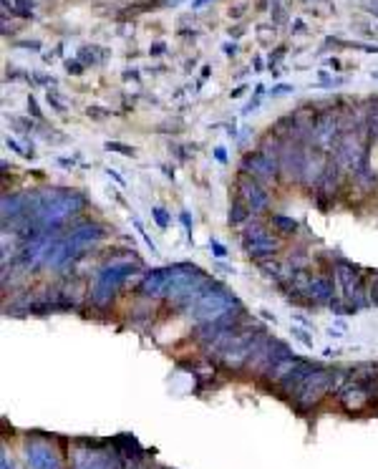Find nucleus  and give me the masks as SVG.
Masks as SVG:
<instances>
[{
  "label": "nucleus",
  "mask_w": 378,
  "mask_h": 469,
  "mask_svg": "<svg viewBox=\"0 0 378 469\" xmlns=\"http://www.w3.org/2000/svg\"><path fill=\"white\" fill-rule=\"evenodd\" d=\"M139 272V265L131 263V260H114L99 270L94 280V288H91V303L96 308H106L111 300H114L116 290L126 283L131 275Z\"/></svg>",
  "instance_id": "1"
},
{
  "label": "nucleus",
  "mask_w": 378,
  "mask_h": 469,
  "mask_svg": "<svg viewBox=\"0 0 378 469\" xmlns=\"http://www.w3.org/2000/svg\"><path fill=\"white\" fill-rule=\"evenodd\" d=\"M235 311H243V303L235 298V293L224 290L222 286H217L212 288L210 293H204L202 298L197 300L187 313L192 315V320H197L199 326H204V323H215V320L224 318L227 313H235Z\"/></svg>",
  "instance_id": "2"
},
{
  "label": "nucleus",
  "mask_w": 378,
  "mask_h": 469,
  "mask_svg": "<svg viewBox=\"0 0 378 469\" xmlns=\"http://www.w3.org/2000/svg\"><path fill=\"white\" fill-rule=\"evenodd\" d=\"M333 384H336V371L333 368H318L308 379L300 381L288 396H290V402L295 404L297 411H311L328 396V391H333Z\"/></svg>",
  "instance_id": "3"
},
{
  "label": "nucleus",
  "mask_w": 378,
  "mask_h": 469,
  "mask_svg": "<svg viewBox=\"0 0 378 469\" xmlns=\"http://www.w3.org/2000/svg\"><path fill=\"white\" fill-rule=\"evenodd\" d=\"M376 388H378L376 371H368V368H365L363 376H351V379L345 381V386L338 388V402H340V406H343L345 411L358 414V411L371 406L373 396H376Z\"/></svg>",
  "instance_id": "4"
},
{
  "label": "nucleus",
  "mask_w": 378,
  "mask_h": 469,
  "mask_svg": "<svg viewBox=\"0 0 378 469\" xmlns=\"http://www.w3.org/2000/svg\"><path fill=\"white\" fill-rule=\"evenodd\" d=\"M363 126H358V129H343L340 139H338L336 149V162L343 167V170L353 172L356 174L358 170H363L365 164H368V139H363Z\"/></svg>",
  "instance_id": "5"
},
{
  "label": "nucleus",
  "mask_w": 378,
  "mask_h": 469,
  "mask_svg": "<svg viewBox=\"0 0 378 469\" xmlns=\"http://www.w3.org/2000/svg\"><path fill=\"white\" fill-rule=\"evenodd\" d=\"M336 275L340 288H343V298L348 300L353 308H361L365 306V303H371V293H365L363 288L361 268L353 265V263H345V260H336Z\"/></svg>",
  "instance_id": "6"
},
{
  "label": "nucleus",
  "mask_w": 378,
  "mask_h": 469,
  "mask_svg": "<svg viewBox=\"0 0 378 469\" xmlns=\"http://www.w3.org/2000/svg\"><path fill=\"white\" fill-rule=\"evenodd\" d=\"M343 134V124L338 122L336 114H320L313 119L311 129H308V139L313 142V147H318L320 151L336 149L338 139Z\"/></svg>",
  "instance_id": "7"
},
{
  "label": "nucleus",
  "mask_w": 378,
  "mask_h": 469,
  "mask_svg": "<svg viewBox=\"0 0 378 469\" xmlns=\"http://www.w3.org/2000/svg\"><path fill=\"white\" fill-rule=\"evenodd\" d=\"M243 172H247L260 184L275 182L277 174H280V154H270L268 149L255 151V154H245Z\"/></svg>",
  "instance_id": "8"
},
{
  "label": "nucleus",
  "mask_w": 378,
  "mask_h": 469,
  "mask_svg": "<svg viewBox=\"0 0 378 469\" xmlns=\"http://www.w3.org/2000/svg\"><path fill=\"white\" fill-rule=\"evenodd\" d=\"M237 199L247 204V207L252 210V215L265 212L268 210V204H270V197H268L265 187L257 182L255 177H250L247 172H243L240 179H237Z\"/></svg>",
  "instance_id": "9"
},
{
  "label": "nucleus",
  "mask_w": 378,
  "mask_h": 469,
  "mask_svg": "<svg viewBox=\"0 0 378 469\" xmlns=\"http://www.w3.org/2000/svg\"><path fill=\"white\" fill-rule=\"evenodd\" d=\"M305 162H308V151H305L297 142L280 147V174H285L290 182L293 179H295V182L297 179L303 182Z\"/></svg>",
  "instance_id": "10"
},
{
  "label": "nucleus",
  "mask_w": 378,
  "mask_h": 469,
  "mask_svg": "<svg viewBox=\"0 0 378 469\" xmlns=\"http://www.w3.org/2000/svg\"><path fill=\"white\" fill-rule=\"evenodd\" d=\"M169 280H172V265L167 268H156V270H149L147 275L139 283V290L144 295H154V298H164L169 288Z\"/></svg>",
  "instance_id": "11"
},
{
  "label": "nucleus",
  "mask_w": 378,
  "mask_h": 469,
  "mask_svg": "<svg viewBox=\"0 0 378 469\" xmlns=\"http://www.w3.org/2000/svg\"><path fill=\"white\" fill-rule=\"evenodd\" d=\"M104 235H106V230H104L101 224L86 222V224H79V227H74V230L66 235V240L71 242V247L79 252V250H83V247L94 245V242L104 240Z\"/></svg>",
  "instance_id": "12"
},
{
  "label": "nucleus",
  "mask_w": 378,
  "mask_h": 469,
  "mask_svg": "<svg viewBox=\"0 0 378 469\" xmlns=\"http://www.w3.org/2000/svg\"><path fill=\"white\" fill-rule=\"evenodd\" d=\"M28 467L31 469H61L56 452L43 442H28Z\"/></svg>",
  "instance_id": "13"
},
{
  "label": "nucleus",
  "mask_w": 378,
  "mask_h": 469,
  "mask_svg": "<svg viewBox=\"0 0 378 469\" xmlns=\"http://www.w3.org/2000/svg\"><path fill=\"white\" fill-rule=\"evenodd\" d=\"M243 247H245V255H247V258L265 260V258H272V255L280 250V240H277L272 232H268V235H263V238L243 242Z\"/></svg>",
  "instance_id": "14"
},
{
  "label": "nucleus",
  "mask_w": 378,
  "mask_h": 469,
  "mask_svg": "<svg viewBox=\"0 0 378 469\" xmlns=\"http://www.w3.org/2000/svg\"><path fill=\"white\" fill-rule=\"evenodd\" d=\"M325 167H328V156L323 154V151H308V162H305V170H303V182L305 187H315L320 184V179H323V172Z\"/></svg>",
  "instance_id": "15"
},
{
  "label": "nucleus",
  "mask_w": 378,
  "mask_h": 469,
  "mask_svg": "<svg viewBox=\"0 0 378 469\" xmlns=\"http://www.w3.org/2000/svg\"><path fill=\"white\" fill-rule=\"evenodd\" d=\"M305 295L315 303V306H331L333 303V280L325 278V275H315L308 283V290Z\"/></svg>",
  "instance_id": "16"
},
{
  "label": "nucleus",
  "mask_w": 378,
  "mask_h": 469,
  "mask_svg": "<svg viewBox=\"0 0 378 469\" xmlns=\"http://www.w3.org/2000/svg\"><path fill=\"white\" fill-rule=\"evenodd\" d=\"M340 164L336 162V159H328V167H325L323 172V179H320V184H318V192L320 195H328V197H333L336 195V190L340 187Z\"/></svg>",
  "instance_id": "17"
},
{
  "label": "nucleus",
  "mask_w": 378,
  "mask_h": 469,
  "mask_svg": "<svg viewBox=\"0 0 378 469\" xmlns=\"http://www.w3.org/2000/svg\"><path fill=\"white\" fill-rule=\"evenodd\" d=\"M300 361H303V359H297L295 354H293V356H288V359H285V361H280L277 366H272L270 371H268V374H265V376H268V379H270L272 384H277V386H283L285 381H288V376H290L293 371H295V366H297V363H300Z\"/></svg>",
  "instance_id": "18"
},
{
  "label": "nucleus",
  "mask_w": 378,
  "mask_h": 469,
  "mask_svg": "<svg viewBox=\"0 0 378 469\" xmlns=\"http://www.w3.org/2000/svg\"><path fill=\"white\" fill-rule=\"evenodd\" d=\"M252 220V210L247 207L245 202H232V207H230V224L232 227H243V224H247Z\"/></svg>",
  "instance_id": "19"
},
{
  "label": "nucleus",
  "mask_w": 378,
  "mask_h": 469,
  "mask_svg": "<svg viewBox=\"0 0 378 469\" xmlns=\"http://www.w3.org/2000/svg\"><path fill=\"white\" fill-rule=\"evenodd\" d=\"M270 224L275 227L280 235H293V232L297 230V222L293 217H285V215H272L270 217Z\"/></svg>",
  "instance_id": "20"
},
{
  "label": "nucleus",
  "mask_w": 378,
  "mask_h": 469,
  "mask_svg": "<svg viewBox=\"0 0 378 469\" xmlns=\"http://www.w3.org/2000/svg\"><path fill=\"white\" fill-rule=\"evenodd\" d=\"M365 131H368V142H376L378 139V101L371 106L368 111V122H365Z\"/></svg>",
  "instance_id": "21"
},
{
  "label": "nucleus",
  "mask_w": 378,
  "mask_h": 469,
  "mask_svg": "<svg viewBox=\"0 0 378 469\" xmlns=\"http://www.w3.org/2000/svg\"><path fill=\"white\" fill-rule=\"evenodd\" d=\"M96 54H99V48L96 46H83L81 54H79V61H81L83 66H86V63H96L101 58V56H96Z\"/></svg>",
  "instance_id": "22"
},
{
  "label": "nucleus",
  "mask_w": 378,
  "mask_h": 469,
  "mask_svg": "<svg viewBox=\"0 0 378 469\" xmlns=\"http://www.w3.org/2000/svg\"><path fill=\"white\" fill-rule=\"evenodd\" d=\"M15 13L18 15H33V0H15Z\"/></svg>",
  "instance_id": "23"
},
{
  "label": "nucleus",
  "mask_w": 378,
  "mask_h": 469,
  "mask_svg": "<svg viewBox=\"0 0 378 469\" xmlns=\"http://www.w3.org/2000/svg\"><path fill=\"white\" fill-rule=\"evenodd\" d=\"M106 149L108 151H119V154H124V156H134V149H131V147H126V144H119V142H106Z\"/></svg>",
  "instance_id": "24"
},
{
  "label": "nucleus",
  "mask_w": 378,
  "mask_h": 469,
  "mask_svg": "<svg viewBox=\"0 0 378 469\" xmlns=\"http://www.w3.org/2000/svg\"><path fill=\"white\" fill-rule=\"evenodd\" d=\"M151 215H154V220H156V224H159V227H167V224H169L167 212H164L162 207H154V210H151Z\"/></svg>",
  "instance_id": "25"
},
{
  "label": "nucleus",
  "mask_w": 378,
  "mask_h": 469,
  "mask_svg": "<svg viewBox=\"0 0 378 469\" xmlns=\"http://www.w3.org/2000/svg\"><path fill=\"white\" fill-rule=\"evenodd\" d=\"M46 99H48V104H51V106H54V109H58V111H66V106H63V104L58 101V99H56V94H54V91H48V94H46Z\"/></svg>",
  "instance_id": "26"
},
{
  "label": "nucleus",
  "mask_w": 378,
  "mask_h": 469,
  "mask_svg": "<svg viewBox=\"0 0 378 469\" xmlns=\"http://www.w3.org/2000/svg\"><path fill=\"white\" fill-rule=\"evenodd\" d=\"M76 469H106V464H101L99 459H88L86 464H79Z\"/></svg>",
  "instance_id": "27"
},
{
  "label": "nucleus",
  "mask_w": 378,
  "mask_h": 469,
  "mask_svg": "<svg viewBox=\"0 0 378 469\" xmlns=\"http://www.w3.org/2000/svg\"><path fill=\"white\" fill-rule=\"evenodd\" d=\"M28 109H31V114H33L35 119H41V116H43L41 111H38V104H35V99H33V96L28 99Z\"/></svg>",
  "instance_id": "28"
},
{
  "label": "nucleus",
  "mask_w": 378,
  "mask_h": 469,
  "mask_svg": "<svg viewBox=\"0 0 378 469\" xmlns=\"http://www.w3.org/2000/svg\"><path fill=\"white\" fill-rule=\"evenodd\" d=\"M66 68H68V71H71V74H74V76H79V74H81V71H83V63H79V61L71 63V61H68V63H66Z\"/></svg>",
  "instance_id": "29"
},
{
  "label": "nucleus",
  "mask_w": 378,
  "mask_h": 469,
  "mask_svg": "<svg viewBox=\"0 0 378 469\" xmlns=\"http://www.w3.org/2000/svg\"><path fill=\"white\" fill-rule=\"evenodd\" d=\"M210 245H212V250L217 252V258H224V255H227V250H224V247L220 245V242H217V240H212Z\"/></svg>",
  "instance_id": "30"
},
{
  "label": "nucleus",
  "mask_w": 378,
  "mask_h": 469,
  "mask_svg": "<svg viewBox=\"0 0 378 469\" xmlns=\"http://www.w3.org/2000/svg\"><path fill=\"white\" fill-rule=\"evenodd\" d=\"M293 334H295V336H297V338L303 340L305 346H313V340H311V338H308V334H305V331H293Z\"/></svg>",
  "instance_id": "31"
},
{
  "label": "nucleus",
  "mask_w": 378,
  "mask_h": 469,
  "mask_svg": "<svg viewBox=\"0 0 378 469\" xmlns=\"http://www.w3.org/2000/svg\"><path fill=\"white\" fill-rule=\"evenodd\" d=\"M285 91H293V86H275V89H272V96H283Z\"/></svg>",
  "instance_id": "32"
},
{
  "label": "nucleus",
  "mask_w": 378,
  "mask_h": 469,
  "mask_svg": "<svg viewBox=\"0 0 378 469\" xmlns=\"http://www.w3.org/2000/svg\"><path fill=\"white\" fill-rule=\"evenodd\" d=\"M8 147H10V149H13V151H18V154H23L21 144H18V142H13V139H8ZM23 156H26V154H23Z\"/></svg>",
  "instance_id": "33"
},
{
  "label": "nucleus",
  "mask_w": 378,
  "mask_h": 469,
  "mask_svg": "<svg viewBox=\"0 0 378 469\" xmlns=\"http://www.w3.org/2000/svg\"><path fill=\"white\" fill-rule=\"evenodd\" d=\"M108 174H111V177H114V179H116V182H119V184H126V182H124V179H122V177H119V172H114V170H108Z\"/></svg>",
  "instance_id": "34"
},
{
  "label": "nucleus",
  "mask_w": 378,
  "mask_h": 469,
  "mask_svg": "<svg viewBox=\"0 0 378 469\" xmlns=\"http://www.w3.org/2000/svg\"><path fill=\"white\" fill-rule=\"evenodd\" d=\"M0 467H3V469H13V464L8 467V456L6 454H3V459H0Z\"/></svg>",
  "instance_id": "35"
},
{
  "label": "nucleus",
  "mask_w": 378,
  "mask_h": 469,
  "mask_svg": "<svg viewBox=\"0 0 378 469\" xmlns=\"http://www.w3.org/2000/svg\"><path fill=\"white\" fill-rule=\"evenodd\" d=\"M235 51H237V46H224V54L227 56H235Z\"/></svg>",
  "instance_id": "36"
},
{
  "label": "nucleus",
  "mask_w": 378,
  "mask_h": 469,
  "mask_svg": "<svg viewBox=\"0 0 378 469\" xmlns=\"http://www.w3.org/2000/svg\"><path fill=\"white\" fill-rule=\"evenodd\" d=\"M215 154H217V159H220V162H224V149H217Z\"/></svg>",
  "instance_id": "37"
},
{
  "label": "nucleus",
  "mask_w": 378,
  "mask_h": 469,
  "mask_svg": "<svg viewBox=\"0 0 378 469\" xmlns=\"http://www.w3.org/2000/svg\"><path fill=\"white\" fill-rule=\"evenodd\" d=\"M371 10H373V15H378V0H373L371 3Z\"/></svg>",
  "instance_id": "38"
},
{
  "label": "nucleus",
  "mask_w": 378,
  "mask_h": 469,
  "mask_svg": "<svg viewBox=\"0 0 378 469\" xmlns=\"http://www.w3.org/2000/svg\"><path fill=\"white\" fill-rule=\"evenodd\" d=\"M204 3H207V0H195V8H199V6H204Z\"/></svg>",
  "instance_id": "39"
}]
</instances>
